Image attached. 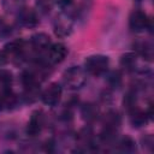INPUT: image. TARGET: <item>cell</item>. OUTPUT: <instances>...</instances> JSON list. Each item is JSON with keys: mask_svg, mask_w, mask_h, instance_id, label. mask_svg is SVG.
<instances>
[{"mask_svg": "<svg viewBox=\"0 0 154 154\" xmlns=\"http://www.w3.org/2000/svg\"><path fill=\"white\" fill-rule=\"evenodd\" d=\"M108 57L106 55H101V54H95V55H90L85 59L84 61V66L85 70L94 75V76H99L103 72H106L107 67H108Z\"/></svg>", "mask_w": 154, "mask_h": 154, "instance_id": "1", "label": "cell"}, {"mask_svg": "<svg viewBox=\"0 0 154 154\" xmlns=\"http://www.w3.org/2000/svg\"><path fill=\"white\" fill-rule=\"evenodd\" d=\"M64 82L70 89L81 88L85 82L84 71L78 66H72L64 73Z\"/></svg>", "mask_w": 154, "mask_h": 154, "instance_id": "2", "label": "cell"}, {"mask_svg": "<svg viewBox=\"0 0 154 154\" xmlns=\"http://www.w3.org/2000/svg\"><path fill=\"white\" fill-rule=\"evenodd\" d=\"M150 25V20L148 19L147 14L142 11H134L130 14L129 18V26L132 31L135 32H140L143 31L146 29H148Z\"/></svg>", "mask_w": 154, "mask_h": 154, "instance_id": "3", "label": "cell"}, {"mask_svg": "<svg viewBox=\"0 0 154 154\" xmlns=\"http://www.w3.org/2000/svg\"><path fill=\"white\" fill-rule=\"evenodd\" d=\"M42 101L47 106H55L61 97V87L58 83H51L42 93Z\"/></svg>", "mask_w": 154, "mask_h": 154, "instance_id": "4", "label": "cell"}, {"mask_svg": "<svg viewBox=\"0 0 154 154\" xmlns=\"http://www.w3.org/2000/svg\"><path fill=\"white\" fill-rule=\"evenodd\" d=\"M42 125H43V116H42V112L41 111H35L31 114L30 120H29L28 126H26L28 135L29 136H36L41 131Z\"/></svg>", "mask_w": 154, "mask_h": 154, "instance_id": "5", "label": "cell"}, {"mask_svg": "<svg viewBox=\"0 0 154 154\" xmlns=\"http://www.w3.org/2000/svg\"><path fill=\"white\" fill-rule=\"evenodd\" d=\"M18 18H19L20 24L26 26V28H34V26H36V24L38 22L36 12L31 8H23L19 12Z\"/></svg>", "mask_w": 154, "mask_h": 154, "instance_id": "6", "label": "cell"}, {"mask_svg": "<svg viewBox=\"0 0 154 154\" xmlns=\"http://www.w3.org/2000/svg\"><path fill=\"white\" fill-rule=\"evenodd\" d=\"M67 54V48L63 43H55L49 48V60L54 64L61 63Z\"/></svg>", "mask_w": 154, "mask_h": 154, "instance_id": "7", "label": "cell"}, {"mask_svg": "<svg viewBox=\"0 0 154 154\" xmlns=\"http://www.w3.org/2000/svg\"><path fill=\"white\" fill-rule=\"evenodd\" d=\"M31 43H32L34 48H36L37 51H45V49L49 48L51 38H49V36L47 34L38 32V34H35L31 37Z\"/></svg>", "mask_w": 154, "mask_h": 154, "instance_id": "8", "label": "cell"}, {"mask_svg": "<svg viewBox=\"0 0 154 154\" xmlns=\"http://www.w3.org/2000/svg\"><path fill=\"white\" fill-rule=\"evenodd\" d=\"M130 122L134 126L138 128V126H142L147 123V113L141 111V109H137V108H132L130 109Z\"/></svg>", "mask_w": 154, "mask_h": 154, "instance_id": "9", "label": "cell"}, {"mask_svg": "<svg viewBox=\"0 0 154 154\" xmlns=\"http://www.w3.org/2000/svg\"><path fill=\"white\" fill-rule=\"evenodd\" d=\"M103 122H105V129L116 130V128H118L119 124H120V117H119L118 112H116V111H109V112L105 116Z\"/></svg>", "mask_w": 154, "mask_h": 154, "instance_id": "10", "label": "cell"}, {"mask_svg": "<svg viewBox=\"0 0 154 154\" xmlns=\"http://www.w3.org/2000/svg\"><path fill=\"white\" fill-rule=\"evenodd\" d=\"M81 113H82V116H83L84 119H87V120H93V119H95L96 116H97V108H96L94 105H91V103H85V105L82 107Z\"/></svg>", "mask_w": 154, "mask_h": 154, "instance_id": "11", "label": "cell"}, {"mask_svg": "<svg viewBox=\"0 0 154 154\" xmlns=\"http://www.w3.org/2000/svg\"><path fill=\"white\" fill-rule=\"evenodd\" d=\"M135 63H136V55L134 53H126V54L122 55V58H120V65L125 69L134 67Z\"/></svg>", "mask_w": 154, "mask_h": 154, "instance_id": "12", "label": "cell"}, {"mask_svg": "<svg viewBox=\"0 0 154 154\" xmlns=\"http://www.w3.org/2000/svg\"><path fill=\"white\" fill-rule=\"evenodd\" d=\"M22 48H23V41L22 40H14V41H12L5 46V52L14 54V53H19L22 51Z\"/></svg>", "mask_w": 154, "mask_h": 154, "instance_id": "13", "label": "cell"}, {"mask_svg": "<svg viewBox=\"0 0 154 154\" xmlns=\"http://www.w3.org/2000/svg\"><path fill=\"white\" fill-rule=\"evenodd\" d=\"M119 148L123 152H132L135 149V142L132 141L131 137L125 136L119 141Z\"/></svg>", "mask_w": 154, "mask_h": 154, "instance_id": "14", "label": "cell"}, {"mask_svg": "<svg viewBox=\"0 0 154 154\" xmlns=\"http://www.w3.org/2000/svg\"><path fill=\"white\" fill-rule=\"evenodd\" d=\"M36 6L38 8V12L42 14H46L51 11L52 8V4L49 0H37L36 1Z\"/></svg>", "mask_w": 154, "mask_h": 154, "instance_id": "15", "label": "cell"}, {"mask_svg": "<svg viewBox=\"0 0 154 154\" xmlns=\"http://www.w3.org/2000/svg\"><path fill=\"white\" fill-rule=\"evenodd\" d=\"M12 81V75L10 71L1 70L0 71V85L1 87H8Z\"/></svg>", "mask_w": 154, "mask_h": 154, "instance_id": "16", "label": "cell"}, {"mask_svg": "<svg viewBox=\"0 0 154 154\" xmlns=\"http://www.w3.org/2000/svg\"><path fill=\"white\" fill-rule=\"evenodd\" d=\"M55 34L58 35V36H60V37H64V36H67L69 34H70V31H71V29H70V26L67 25V24H63V23H59L58 25H55Z\"/></svg>", "mask_w": 154, "mask_h": 154, "instance_id": "17", "label": "cell"}, {"mask_svg": "<svg viewBox=\"0 0 154 154\" xmlns=\"http://www.w3.org/2000/svg\"><path fill=\"white\" fill-rule=\"evenodd\" d=\"M108 82H109L111 85L118 87V85L120 84V82H122V75H120V72H119V71H113V72L108 76Z\"/></svg>", "mask_w": 154, "mask_h": 154, "instance_id": "18", "label": "cell"}, {"mask_svg": "<svg viewBox=\"0 0 154 154\" xmlns=\"http://www.w3.org/2000/svg\"><path fill=\"white\" fill-rule=\"evenodd\" d=\"M57 1V4L59 5V6H61V7H66V6H69L71 2H72V0H55Z\"/></svg>", "mask_w": 154, "mask_h": 154, "instance_id": "19", "label": "cell"}, {"mask_svg": "<svg viewBox=\"0 0 154 154\" xmlns=\"http://www.w3.org/2000/svg\"><path fill=\"white\" fill-rule=\"evenodd\" d=\"M2 105H4V102H2V99L0 97V109L2 108Z\"/></svg>", "mask_w": 154, "mask_h": 154, "instance_id": "20", "label": "cell"}]
</instances>
